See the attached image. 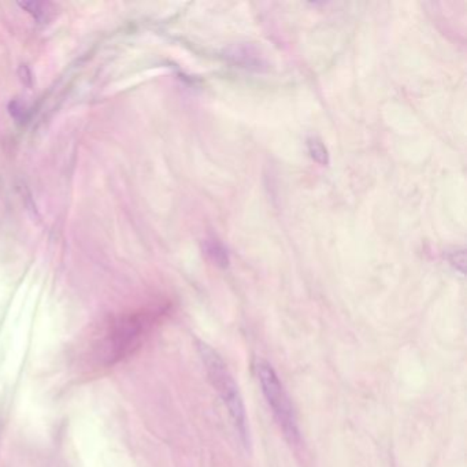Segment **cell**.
Segmentation results:
<instances>
[{"mask_svg":"<svg viewBox=\"0 0 467 467\" xmlns=\"http://www.w3.org/2000/svg\"><path fill=\"white\" fill-rule=\"evenodd\" d=\"M307 147H308V152L311 155V158L318 162L319 165L325 166L329 163V156H328V151L323 147V144L317 140V139H308L307 140Z\"/></svg>","mask_w":467,"mask_h":467,"instance_id":"5b68a950","label":"cell"},{"mask_svg":"<svg viewBox=\"0 0 467 467\" xmlns=\"http://www.w3.org/2000/svg\"><path fill=\"white\" fill-rule=\"evenodd\" d=\"M205 251L206 255L210 258V261L213 262L214 264L220 266V267H227L229 266V255L227 251L225 249L224 245L211 239V240H206L205 242Z\"/></svg>","mask_w":467,"mask_h":467,"instance_id":"277c9868","label":"cell"},{"mask_svg":"<svg viewBox=\"0 0 467 467\" xmlns=\"http://www.w3.org/2000/svg\"><path fill=\"white\" fill-rule=\"evenodd\" d=\"M22 9L28 10V13H31L35 18L38 21H41V18L45 17V4L44 3H21L19 4Z\"/></svg>","mask_w":467,"mask_h":467,"instance_id":"8992f818","label":"cell"},{"mask_svg":"<svg viewBox=\"0 0 467 467\" xmlns=\"http://www.w3.org/2000/svg\"><path fill=\"white\" fill-rule=\"evenodd\" d=\"M163 308H147L115 319L96 344L102 366H114L133 355L163 316Z\"/></svg>","mask_w":467,"mask_h":467,"instance_id":"6da1fadb","label":"cell"},{"mask_svg":"<svg viewBox=\"0 0 467 467\" xmlns=\"http://www.w3.org/2000/svg\"><path fill=\"white\" fill-rule=\"evenodd\" d=\"M257 374L263 396L284 434L288 437L289 441H296L299 439L298 419L279 375L274 372L272 365L266 360H258Z\"/></svg>","mask_w":467,"mask_h":467,"instance_id":"3957f363","label":"cell"},{"mask_svg":"<svg viewBox=\"0 0 467 467\" xmlns=\"http://www.w3.org/2000/svg\"><path fill=\"white\" fill-rule=\"evenodd\" d=\"M198 350L213 388L222 399L236 429L239 430L244 443H247V436H248L247 414L244 407L243 397L240 394L239 387L233 375L229 372L224 359L210 345H207L205 343H199Z\"/></svg>","mask_w":467,"mask_h":467,"instance_id":"7a4b0ae2","label":"cell"}]
</instances>
